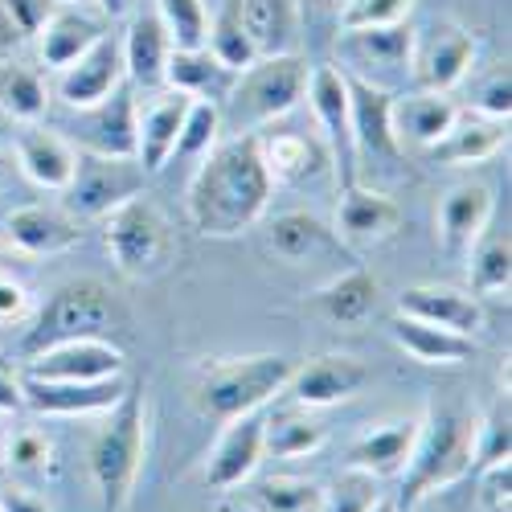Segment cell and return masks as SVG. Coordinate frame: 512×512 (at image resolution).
<instances>
[{
	"mask_svg": "<svg viewBox=\"0 0 512 512\" xmlns=\"http://www.w3.org/2000/svg\"><path fill=\"white\" fill-rule=\"evenodd\" d=\"M275 181L259 156V136H222L213 144L185 193L189 226L201 238H238L267 213Z\"/></svg>",
	"mask_w": 512,
	"mask_h": 512,
	"instance_id": "1",
	"label": "cell"
},
{
	"mask_svg": "<svg viewBox=\"0 0 512 512\" xmlns=\"http://www.w3.org/2000/svg\"><path fill=\"white\" fill-rule=\"evenodd\" d=\"M476 422L480 414L459 398H431L418 418V435L402 467V488L394 496L398 512H410L418 500H431L459 480L472 476L476 455Z\"/></svg>",
	"mask_w": 512,
	"mask_h": 512,
	"instance_id": "2",
	"label": "cell"
},
{
	"mask_svg": "<svg viewBox=\"0 0 512 512\" xmlns=\"http://www.w3.org/2000/svg\"><path fill=\"white\" fill-rule=\"evenodd\" d=\"M144 451H148V394L140 381H127L123 398L107 410L103 431L91 443V476L103 512H127L140 484Z\"/></svg>",
	"mask_w": 512,
	"mask_h": 512,
	"instance_id": "3",
	"label": "cell"
},
{
	"mask_svg": "<svg viewBox=\"0 0 512 512\" xmlns=\"http://www.w3.org/2000/svg\"><path fill=\"white\" fill-rule=\"evenodd\" d=\"M119 328H127V312L111 295V287L99 279H74V283H62L41 304V312L21 336L17 353L21 361H29L54 345H66V340H91V336L111 340Z\"/></svg>",
	"mask_w": 512,
	"mask_h": 512,
	"instance_id": "4",
	"label": "cell"
},
{
	"mask_svg": "<svg viewBox=\"0 0 512 512\" xmlns=\"http://www.w3.org/2000/svg\"><path fill=\"white\" fill-rule=\"evenodd\" d=\"M308 74L312 66L300 54L254 58L242 74H234V87L222 103V127H230V136H242L283 119L308 95Z\"/></svg>",
	"mask_w": 512,
	"mask_h": 512,
	"instance_id": "5",
	"label": "cell"
},
{
	"mask_svg": "<svg viewBox=\"0 0 512 512\" xmlns=\"http://www.w3.org/2000/svg\"><path fill=\"white\" fill-rule=\"evenodd\" d=\"M295 361L279 353H259V357H234V361H213L197 377V410L213 422H230L250 410H267L291 377Z\"/></svg>",
	"mask_w": 512,
	"mask_h": 512,
	"instance_id": "6",
	"label": "cell"
},
{
	"mask_svg": "<svg viewBox=\"0 0 512 512\" xmlns=\"http://www.w3.org/2000/svg\"><path fill=\"white\" fill-rule=\"evenodd\" d=\"M103 238H107V254H111L115 271L132 283L164 275L168 263H173V254H177L173 222H168L164 209L144 193L107 213Z\"/></svg>",
	"mask_w": 512,
	"mask_h": 512,
	"instance_id": "7",
	"label": "cell"
},
{
	"mask_svg": "<svg viewBox=\"0 0 512 512\" xmlns=\"http://www.w3.org/2000/svg\"><path fill=\"white\" fill-rule=\"evenodd\" d=\"M144 168L136 156H95L78 152L74 177L62 189L66 193V213L74 218H107V213L123 201H132L144 193Z\"/></svg>",
	"mask_w": 512,
	"mask_h": 512,
	"instance_id": "8",
	"label": "cell"
},
{
	"mask_svg": "<svg viewBox=\"0 0 512 512\" xmlns=\"http://www.w3.org/2000/svg\"><path fill=\"white\" fill-rule=\"evenodd\" d=\"M476 33L451 21V17H439L431 21L422 33H414V46H410V78L418 82L422 91H455L459 82L472 74L476 66Z\"/></svg>",
	"mask_w": 512,
	"mask_h": 512,
	"instance_id": "9",
	"label": "cell"
},
{
	"mask_svg": "<svg viewBox=\"0 0 512 512\" xmlns=\"http://www.w3.org/2000/svg\"><path fill=\"white\" fill-rule=\"evenodd\" d=\"M312 99V115L324 136L328 160L336 168L340 189L357 185V152H353V119H349V78L336 66H312L308 74V95Z\"/></svg>",
	"mask_w": 512,
	"mask_h": 512,
	"instance_id": "10",
	"label": "cell"
},
{
	"mask_svg": "<svg viewBox=\"0 0 512 512\" xmlns=\"http://www.w3.org/2000/svg\"><path fill=\"white\" fill-rule=\"evenodd\" d=\"M410 25H377V29H340L336 54L345 62V74L373 82L390 91V78H410Z\"/></svg>",
	"mask_w": 512,
	"mask_h": 512,
	"instance_id": "11",
	"label": "cell"
},
{
	"mask_svg": "<svg viewBox=\"0 0 512 512\" xmlns=\"http://www.w3.org/2000/svg\"><path fill=\"white\" fill-rule=\"evenodd\" d=\"M369 386V369L361 357L353 353H320L304 365H295L283 394L295 406H308V410H328L357 398Z\"/></svg>",
	"mask_w": 512,
	"mask_h": 512,
	"instance_id": "12",
	"label": "cell"
},
{
	"mask_svg": "<svg viewBox=\"0 0 512 512\" xmlns=\"http://www.w3.org/2000/svg\"><path fill=\"white\" fill-rule=\"evenodd\" d=\"M25 377L37 381H107V377H123L127 373V353L115 340H66L46 353H37L25 361L21 369Z\"/></svg>",
	"mask_w": 512,
	"mask_h": 512,
	"instance_id": "13",
	"label": "cell"
},
{
	"mask_svg": "<svg viewBox=\"0 0 512 512\" xmlns=\"http://www.w3.org/2000/svg\"><path fill=\"white\" fill-rule=\"evenodd\" d=\"M349 78V119H353V152L357 164H390L402 156V144L394 136V91L373 87L353 74Z\"/></svg>",
	"mask_w": 512,
	"mask_h": 512,
	"instance_id": "14",
	"label": "cell"
},
{
	"mask_svg": "<svg viewBox=\"0 0 512 512\" xmlns=\"http://www.w3.org/2000/svg\"><path fill=\"white\" fill-rule=\"evenodd\" d=\"M123 82H127L123 46H119V37L103 33L87 54L74 58L66 70H58V99L70 111H87V107L103 103L111 91H119Z\"/></svg>",
	"mask_w": 512,
	"mask_h": 512,
	"instance_id": "15",
	"label": "cell"
},
{
	"mask_svg": "<svg viewBox=\"0 0 512 512\" xmlns=\"http://www.w3.org/2000/svg\"><path fill=\"white\" fill-rule=\"evenodd\" d=\"M123 390H127V377H107V381H37V377H25V410H33L37 418L107 414L123 398Z\"/></svg>",
	"mask_w": 512,
	"mask_h": 512,
	"instance_id": "16",
	"label": "cell"
},
{
	"mask_svg": "<svg viewBox=\"0 0 512 512\" xmlns=\"http://www.w3.org/2000/svg\"><path fill=\"white\" fill-rule=\"evenodd\" d=\"M136 115H140V103L132 87L123 82L103 103L78 111L74 140L82 152H95V156H136Z\"/></svg>",
	"mask_w": 512,
	"mask_h": 512,
	"instance_id": "17",
	"label": "cell"
},
{
	"mask_svg": "<svg viewBox=\"0 0 512 512\" xmlns=\"http://www.w3.org/2000/svg\"><path fill=\"white\" fill-rule=\"evenodd\" d=\"M263 463V410H250L242 418H230L222 439L213 443L209 463H205V484L230 492L254 476V467Z\"/></svg>",
	"mask_w": 512,
	"mask_h": 512,
	"instance_id": "18",
	"label": "cell"
},
{
	"mask_svg": "<svg viewBox=\"0 0 512 512\" xmlns=\"http://www.w3.org/2000/svg\"><path fill=\"white\" fill-rule=\"evenodd\" d=\"M402 230V205L377 189L349 185L340 189L336 205V238H345L349 246H381Z\"/></svg>",
	"mask_w": 512,
	"mask_h": 512,
	"instance_id": "19",
	"label": "cell"
},
{
	"mask_svg": "<svg viewBox=\"0 0 512 512\" xmlns=\"http://www.w3.org/2000/svg\"><path fill=\"white\" fill-rule=\"evenodd\" d=\"M492 213H496V197L488 185L463 181L447 189V197L439 201V246L447 259H467L476 238L492 226Z\"/></svg>",
	"mask_w": 512,
	"mask_h": 512,
	"instance_id": "20",
	"label": "cell"
},
{
	"mask_svg": "<svg viewBox=\"0 0 512 512\" xmlns=\"http://www.w3.org/2000/svg\"><path fill=\"white\" fill-rule=\"evenodd\" d=\"M13 160H17V173L25 181H33L37 189L62 193L70 185V177H74L78 148L62 132H50V127H41V123H29L25 132L17 136V144H13Z\"/></svg>",
	"mask_w": 512,
	"mask_h": 512,
	"instance_id": "21",
	"label": "cell"
},
{
	"mask_svg": "<svg viewBox=\"0 0 512 512\" xmlns=\"http://www.w3.org/2000/svg\"><path fill=\"white\" fill-rule=\"evenodd\" d=\"M398 316H414L435 328H451L459 336H476L484 328V308L480 295L443 287V283H418L398 295Z\"/></svg>",
	"mask_w": 512,
	"mask_h": 512,
	"instance_id": "22",
	"label": "cell"
},
{
	"mask_svg": "<svg viewBox=\"0 0 512 512\" xmlns=\"http://www.w3.org/2000/svg\"><path fill=\"white\" fill-rule=\"evenodd\" d=\"M5 234L29 259H50V254H66L82 242V222L54 205H21L9 213Z\"/></svg>",
	"mask_w": 512,
	"mask_h": 512,
	"instance_id": "23",
	"label": "cell"
},
{
	"mask_svg": "<svg viewBox=\"0 0 512 512\" xmlns=\"http://www.w3.org/2000/svg\"><path fill=\"white\" fill-rule=\"evenodd\" d=\"M189 103L193 99L181 91H164L136 115V160L148 177L164 173V168L173 164V148H177Z\"/></svg>",
	"mask_w": 512,
	"mask_h": 512,
	"instance_id": "24",
	"label": "cell"
},
{
	"mask_svg": "<svg viewBox=\"0 0 512 512\" xmlns=\"http://www.w3.org/2000/svg\"><path fill=\"white\" fill-rule=\"evenodd\" d=\"M508 144V119H488V115H455L451 132L435 144L426 148L435 164H447V168H472V164H484L492 160L496 152H504Z\"/></svg>",
	"mask_w": 512,
	"mask_h": 512,
	"instance_id": "25",
	"label": "cell"
},
{
	"mask_svg": "<svg viewBox=\"0 0 512 512\" xmlns=\"http://www.w3.org/2000/svg\"><path fill=\"white\" fill-rule=\"evenodd\" d=\"M119 46H123V70H127V82H132V87H140V91L164 87V70H168V54H173V41H168V33H164V25L152 9L132 13Z\"/></svg>",
	"mask_w": 512,
	"mask_h": 512,
	"instance_id": "26",
	"label": "cell"
},
{
	"mask_svg": "<svg viewBox=\"0 0 512 512\" xmlns=\"http://www.w3.org/2000/svg\"><path fill=\"white\" fill-rule=\"evenodd\" d=\"M103 37V21L91 17L87 9H78V5H58L46 25L37 29V54H41V66L46 70H66L74 58L87 54L95 41Z\"/></svg>",
	"mask_w": 512,
	"mask_h": 512,
	"instance_id": "27",
	"label": "cell"
},
{
	"mask_svg": "<svg viewBox=\"0 0 512 512\" xmlns=\"http://www.w3.org/2000/svg\"><path fill=\"white\" fill-rule=\"evenodd\" d=\"M418 435V418H390L377 422L369 431H361L349 443V467H361V472L386 480V476H402V467L410 459Z\"/></svg>",
	"mask_w": 512,
	"mask_h": 512,
	"instance_id": "28",
	"label": "cell"
},
{
	"mask_svg": "<svg viewBox=\"0 0 512 512\" xmlns=\"http://www.w3.org/2000/svg\"><path fill=\"white\" fill-rule=\"evenodd\" d=\"M259 136V156L267 164V177L275 185H300L320 177L328 160V148L304 132H254Z\"/></svg>",
	"mask_w": 512,
	"mask_h": 512,
	"instance_id": "29",
	"label": "cell"
},
{
	"mask_svg": "<svg viewBox=\"0 0 512 512\" xmlns=\"http://www.w3.org/2000/svg\"><path fill=\"white\" fill-rule=\"evenodd\" d=\"M328 439L324 418H316L308 406H271L263 410V455L271 459H300L320 451Z\"/></svg>",
	"mask_w": 512,
	"mask_h": 512,
	"instance_id": "30",
	"label": "cell"
},
{
	"mask_svg": "<svg viewBox=\"0 0 512 512\" xmlns=\"http://www.w3.org/2000/svg\"><path fill=\"white\" fill-rule=\"evenodd\" d=\"M390 336L402 353H410L422 365H467L476 361V340L459 336L451 328H435L414 316H394L390 320Z\"/></svg>",
	"mask_w": 512,
	"mask_h": 512,
	"instance_id": "31",
	"label": "cell"
},
{
	"mask_svg": "<svg viewBox=\"0 0 512 512\" xmlns=\"http://www.w3.org/2000/svg\"><path fill=\"white\" fill-rule=\"evenodd\" d=\"M459 107L439 95V91H414V95H394V136L398 144H418L435 148L455 123Z\"/></svg>",
	"mask_w": 512,
	"mask_h": 512,
	"instance_id": "32",
	"label": "cell"
},
{
	"mask_svg": "<svg viewBox=\"0 0 512 512\" xmlns=\"http://www.w3.org/2000/svg\"><path fill=\"white\" fill-rule=\"evenodd\" d=\"M332 246H336V234L308 209H287L279 218H271V226H267V250L291 267L320 259Z\"/></svg>",
	"mask_w": 512,
	"mask_h": 512,
	"instance_id": "33",
	"label": "cell"
},
{
	"mask_svg": "<svg viewBox=\"0 0 512 512\" xmlns=\"http://www.w3.org/2000/svg\"><path fill=\"white\" fill-rule=\"evenodd\" d=\"M377 295H381V283L373 271L365 267H349L345 275H336L332 283H324L316 295H312V308L332 320V324H361L373 316L377 308Z\"/></svg>",
	"mask_w": 512,
	"mask_h": 512,
	"instance_id": "34",
	"label": "cell"
},
{
	"mask_svg": "<svg viewBox=\"0 0 512 512\" xmlns=\"http://www.w3.org/2000/svg\"><path fill=\"white\" fill-rule=\"evenodd\" d=\"M238 17L254 41L259 58L295 54V33H300V9L295 0H234Z\"/></svg>",
	"mask_w": 512,
	"mask_h": 512,
	"instance_id": "35",
	"label": "cell"
},
{
	"mask_svg": "<svg viewBox=\"0 0 512 512\" xmlns=\"http://www.w3.org/2000/svg\"><path fill=\"white\" fill-rule=\"evenodd\" d=\"M164 87L181 91L189 99H209V103L222 107L230 87H234V74L205 46L201 50H173L168 54V70H164Z\"/></svg>",
	"mask_w": 512,
	"mask_h": 512,
	"instance_id": "36",
	"label": "cell"
},
{
	"mask_svg": "<svg viewBox=\"0 0 512 512\" xmlns=\"http://www.w3.org/2000/svg\"><path fill=\"white\" fill-rule=\"evenodd\" d=\"M467 279L472 295H508L512 283V238L508 230H484L476 246L467 250Z\"/></svg>",
	"mask_w": 512,
	"mask_h": 512,
	"instance_id": "37",
	"label": "cell"
},
{
	"mask_svg": "<svg viewBox=\"0 0 512 512\" xmlns=\"http://www.w3.org/2000/svg\"><path fill=\"white\" fill-rule=\"evenodd\" d=\"M0 111L17 123H41L50 115V87L33 66L0 62Z\"/></svg>",
	"mask_w": 512,
	"mask_h": 512,
	"instance_id": "38",
	"label": "cell"
},
{
	"mask_svg": "<svg viewBox=\"0 0 512 512\" xmlns=\"http://www.w3.org/2000/svg\"><path fill=\"white\" fill-rule=\"evenodd\" d=\"M205 50L218 58L230 74H242L254 58H259V50H254V41H250V33H246V25H242V17H238V5H234V0H226L222 13L209 21Z\"/></svg>",
	"mask_w": 512,
	"mask_h": 512,
	"instance_id": "39",
	"label": "cell"
},
{
	"mask_svg": "<svg viewBox=\"0 0 512 512\" xmlns=\"http://www.w3.org/2000/svg\"><path fill=\"white\" fill-rule=\"evenodd\" d=\"M512 459V410H508V390L496 394V402L488 406V414H480L476 422V455H472V476L484 472L492 463Z\"/></svg>",
	"mask_w": 512,
	"mask_h": 512,
	"instance_id": "40",
	"label": "cell"
},
{
	"mask_svg": "<svg viewBox=\"0 0 512 512\" xmlns=\"http://www.w3.org/2000/svg\"><path fill=\"white\" fill-rule=\"evenodd\" d=\"M0 463H9V472H17L21 480H41L54 463V443L37 426H17L0 443Z\"/></svg>",
	"mask_w": 512,
	"mask_h": 512,
	"instance_id": "41",
	"label": "cell"
},
{
	"mask_svg": "<svg viewBox=\"0 0 512 512\" xmlns=\"http://www.w3.org/2000/svg\"><path fill=\"white\" fill-rule=\"evenodd\" d=\"M152 13L160 17L173 50H201L209 37L205 0H152Z\"/></svg>",
	"mask_w": 512,
	"mask_h": 512,
	"instance_id": "42",
	"label": "cell"
},
{
	"mask_svg": "<svg viewBox=\"0 0 512 512\" xmlns=\"http://www.w3.org/2000/svg\"><path fill=\"white\" fill-rule=\"evenodd\" d=\"M222 107L209 103V99H193L189 111H185V123H181V136H177V148H173V160H201L213 144L222 140Z\"/></svg>",
	"mask_w": 512,
	"mask_h": 512,
	"instance_id": "43",
	"label": "cell"
},
{
	"mask_svg": "<svg viewBox=\"0 0 512 512\" xmlns=\"http://www.w3.org/2000/svg\"><path fill=\"white\" fill-rule=\"evenodd\" d=\"M377 500H381V480L361 472V467H345L328 488H320L316 512H373Z\"/></svg>",
	"mask_w": 512,
	"mask_h": 512,
	"instance_id": "44",
	"label": "cell"
},
{
	"mask_svg": "<svg viewBox=\"0 0 512 512\" xmlns=\"http://www.w3.org/2000/svg\"><path fill=\"white\" fill-rule=\"evenodd\" d=\"M263 512H316L320 508V484L300 476H271L254 492Z\"/></svg>",
	"mask_w": 512,
	"mask_h": 512,
	"instance_id": "45",
	"label": "cell"
},
{
	"mask_svg": "<svg viewBox=\"0 0 512 512\" xmlns=\"http://www.w3.org/2000/svg\"><path fill=\"white\" fill-rule=\"evenodd\" d=\"M414 0H345L336 13L340 29H377V25H406Z\"/></svg>",
	"mask_w": 512,
	"mask_h": 512,
	"instance_id": "46",
	"label": "cell"
},
{
	"mask_svg": "<svg viewBox=\"0 0 512 512\" xmlns=\"http://www.w3.org/2000/svg\"><path fill=\"white\" fill-rule=\"evenodd\" d=\"M476 115H488V119H508L512 115V78H508V66H496L476 87Z\"/></svg>",
	"mask_w": 512,
	"mask_h": 512,
	"instance_id": "47",
	"label": "cell"
},
{
	"mask_svg": "<svg viewBox=\"0 0 512 512\" xmlns=\"http://www.w3.org/2000/svg\"><path fill=\"white\" fill-rule=\"evenodd\" d=\"M476 484H480V504L488 512H508V504H512V459L476 472Z\"/></svg>",
	"mask_w": 512,
	"mask_h": 512,
	"instance_id": "48",
	"label": "cell"
},
{
	"mask_svg": "<svg viewBox=\"0 0 512 512\" xmlns=\"http://www.w3.org/2000/svg\"><path fill=\"white\" fill-rule=\"evenodd\" d=\"M0 9H5V17L21 37H37V29L58 9V0H0Z\"/></svg>",
	"mask_w": 512,
	"mask_h": 512,
	"instance_id": "49",
	"label": "cell"
},
{
	"mask_svg": "<svg viewBox=\"0 0 512 512\" xmlns=\"http://www.w3.org/2000/svg\"><path fill=\"white\" fill-rule=\"evenodd\" d=\"M29 312V291L13 275L0 271V324H17Z\"/></svg>",
	"mask_w": 512,
	"mask_h": 512,
	"instance_id": "50",
	"label": "cell"
},
{
	"mask_svg": "<svg viewBox=\"0 0 512 512\" xmlns=\"http://www.w3.org/2000/svg\"><path fill=\"white\" fill-rule=\"evenodd\" d=\"M25 410V377L9 361H0V414H21Z\"/></svg>",
	"mask_w": 512,
	"mask_h": 512,
	"instance_id": "51",
	"label": "cell"
},
{
	"mask_svg": "<svg viewBox=\"0 0 512 512\" xmlns=\"http://www.w3.org/2000/svg\"><path fill=\"white\" fill-rule=\"evenodd\" d=\"M0 512H50V504L33 488H9V492H0Z\"/></svg>",
	"mask_w": 512,
	"mask_h": 512,
	"instance_id": "52",
	"label": "cell"
},
{
	"mask_svg": "<svg viewBox=\"0 0 512 512\" xmlns=\"http://www.w3.org/2000/svg\"><path fill=\"white\" fill-rule=\"evenodd\" d=\"M340 5H345V0H295V9L304 17H332V21H336Z\"/></svg>",
	"mask_w": 512,
	"mask_h": 512,
	"instance_id": "53",
	"label": "cell"
},
{
	"mask_svg": "<svg viewBox=\"0 0 512 512\" xmlns=\"http://www.w3.org/2000/svg\"><path fill=\"white\" fill-rule=\"evenodd\" d=\"M17 41H21V33L13 29V21L5 17V9H0V58H5V54H13V46H17Z\"/></svg>",
	"mask_w": 512,
	"mask_h": 512,
	"instance_id": "54",
	"label": "cell"
},
{
	"mask_svg": "<svg viewBox=\"0 0 512 512\" xmlns=\"http://www.w3.org/2000/svg\"><path fill=\"white\" fill-rule=\"evenodd\" d=\"M13 173H17V160H13L9 152H0V197L9 193V185H13Z\"/></svg>",
	"mask_w": 512,
	"mask_h": 512,
	"instance_id": "55",
	"label": "cell"
},
{
	"mask_svg": "<svg viewBox=\"0 0 512 512\" xmlns=\"http://www.w3.org/2000/svg\"><path fill=\"white\" fill-rule=\"evenodd\" d=\"M136 0H95V9L107 13V17H123V13H132Z\"/></svg>",
	"mask_w": 512,
	"mask_h": 512,
	"instance_id": "56",
	"label": "cell"
},
{
	"mask_svg": "<svg viewBox=\"0 0 512 512\" xmlns=\"http://www.w3.org/2000/svg\"><path fill=\"white\" fill-rule=\"evenodd\" d=\"M373 512H398V504H394V500H390V496H381V500H377V504H373Z\"/></svg>",
	"mask_w": 512,
	"mask_h": 512,
	"instance_id": "57",
	"label": "cell"
},
{
	"mask_svg": "<svg viewBox=\"0 0 512 512\" xmlns=\"http://www.w3.org/2000/svg\"><path fill=\"white\" fill-rule=\"evenodd\" d=\"M218 512H250V508L238 504V500H226V504H218Z\"/></svg>",
	"mask_w": 512,
	"mask_h": 512,
	"instance_id": "58",
	"label": "cell"
},
{
	"mask_svg": "<svg viewBox=\"0 0 512 512\" xmlns=\"http://www.w3.org/2000/svg\"><path fill=\"white\" fill-rule=\"evenodd\" d=\"M58 5H78V9H87V5H95V0H58Z\"/></svg>",
	"mask_w": 512,
	"mask_h": 512,
	"instance_id": "59",
	"label": "cell"
},
{
	"mask_svg": "<svg viewBox=\"0 0 512 512\" xmlns=\"http://www.w3.org/2000/svg\"><path fill=\"white\" fill-rule=\"evenodd\" d=\"M410 512H435V508H431V500H418V504H414Z\"/></svg>",
	"mask_w": 512,
	"mask_h": 512,
	"instance_id": "60",
	"label": "cell"
},
{
	"mask_svg": "<svg viewBox=\"0 0 512 512\" xmlns=\"http://www.w3.org/2000/svg\"><path fill=\"white\" fill-rule=\"evenodd\" d=\"M0 443H5V431H0Z\"/></svg>",
	"mask_w": 512,
	"mask_h": 512,
	"instance_id": "61",
	"label": "cell"
},
{
	"mask_svg": "<svg viewBox=\"0 0 512 512\" xmlns=\"http://www.w3.org/2000/svg\"><path fill=\"white\" fill-rule=\"evenodd\" d=\"M0 271H5V267H0Z\"/></svg>",
	"mask_w": 512,
	"mask_h": 512,
	"instance_id": "62",
	"label": "cell"
}]
</instances>
